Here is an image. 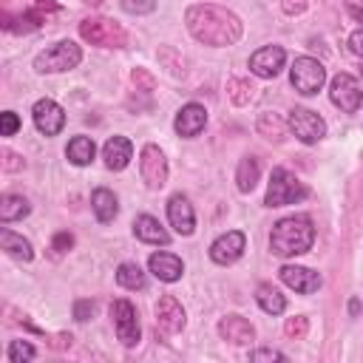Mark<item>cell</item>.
<instances>
[{
    "label": "cell",
    "mask_w": 363,
    "mask_h": 363,
    "mask_svg": "<svg viewBox=\"0 0 363 363\" xmlns=\"http://www.w3.org/2000/svg\"><path fill=\"white\" fill-rule=\"evenodd\" d=\"M184 23L187 31L193 34V40L213 45V48H227L233 43H238L244 23L238 14H233L230 9L213 6V3H196L184 11Z\"/></svg>",
    "instance_id": "obj_1"
},
{
    "label": "cell",
    "mask_w": 363,
    "mask_h": 363,
    "mask_svg": "<svg viewBox=\"0 0 363 363\" xmlns=\"http://www.w3.org/2000/svg\"><path fill=\"white\" fill-rule=\"evenodd\" d=\"M312 241H315V227H312V218L303 213L275 221V227L269 233V250L278 258L301 255L312 247Z\"/></svg>",
    "instance_id": "obj_2"
},
{
    "label": "cell",
    "mask_w": 363,
    "mask_h": 363,
    "mask_svg": "<svg viewBox=\"0 0 363 363\" xmlns=\"http://www.w3.org/2000/svg\"><path fill=\"white\" fill-rule=\"evenodd\" d=\"M306 196H309V190L295 173H289L286 167H275L269 176V184H267L264 204L267 207H286V204H295Z\"/></svg>",
    "instance_id": "obj_3"
},
{
    "label": "cell",
    "mask_w": 363,
    "mask_h": 363,
    "mask_svg": "<svg viewBox=\"0 0 363 363\" xmlns=\"http://www.w3.org/2000/svg\"><path fill=\"white\" fill-rule=\"evenodd\" d=\"M79 60H82V48L77 43H71V40H60L51 48L40 51L34 57V71H40V74H62V71L77 68Z\"/></svg>",
    "instance_id": "obj_4"
},
{
    "label": "cell",
    "mask_w": 363,
    "mask_h": 363,
    "mask_svg": "<svg viewBox=\"0 0 363 363\" xmlns=\"http://www.w3.org/2000/svg\"><path fill=\"white\" fill-rule=\"evenodd\" d=\"M79 37L91 45H99V48H122L128 45V31L108 20V17H85L79 23Z\"/></svg>",
    "instance_id": "obj_5"
},
{
    "label": "cell",
    "mask_w": 363,
    "mask_h": 363,
    "mask_svg": "<svg viewBox=\"0 0 363 363\" xmlns=\"http://www.w3.org/2000/svg\"><path fill=\"white\" fill-rule=\"evenodd\" d=\"M289 82H292V88H295L298 94L312 96V94H318V91L323 88V82H326V68H323V62H318L315 57H298V60L292 62V68H289Z\"/></svg>",
    "instance_id": "obj_6"
},
{
    "label": "cell",
    "mask_w": 363,
    "mask_h": 363,
    "mask_svg": "<svg viewBox=\"0 0 363 363\" xmlns=\"http://www.w3.org/2000/svg\"><path fill=\"white\" fill-rule=\"evenodd\" d=\"M289 130L303 142V145H315L326 136V122L320 113L309 111V108H292L289 111V119H286Z\"/></svg>",
    "instance_id": "obj_7"
},
{
    "label": "cell",
    "mask_w": 363,
    "mask_h": 363,
    "mask_svg": "<svg viewBox=\"0 0 363 363\" xmlns=\"http://www.w3.org/2000/svg\"><path fill=\"white\" fill-rule=\"evenodd\" d=\"M329 99L343 113H354L363 105V88H360V82L352 74H337L329 82Z\"/></svg>",
    "instance_id": "obj_8"
},
{
    "label": "cell",
    "mask_w": 363,
    "mask_h": 363,
    "mask_svg": "<svg viewBox=\"0 0 363 363\" xmlns=\"http://www.w3.org/2000/svg\"><path fill=\"white\" fill-rule=\"evenodd\" d=\"M111 318H113V326H116V337L125 343V346H136L139 343V318H136V309L130 301L119 298L111 303Z\"/></svg>",
    "instance_id": "obj_9"
},
{
    "label": "cell",
    "mask_w": 363,
    "mask_h": 363,
    "mask_svg": "<svg viewBox=\"0 0 363 363\" xmlns=\"http://www.w3.org/2000/svg\"><path fill=\"white\" fill-rule=\"evenodd\" d=\"M139 173H142L145 184L150 190L164 187V182H167V159L159 150V145H145L142 147V153H139Z\"/></svg>",
    "instance_id": "obj_10"
},
{
    "label": "cell",
    "mask_w": 363,
    "mask_h": 363,
    "mask_svg": "<svg viewBox=\"0 0 363 363\" xmlns=\"http://www.w3.org/2000/svg\"><path fill=\"white\" fill-rule=\"evenodd\" d=\"M31 119H34V128L43 133V136H57L65 125V111L54 102V99H37L34 108H31Z\"/></svg>",
    "instance_id": "obj_11"
},
{
    "label": "cell",
    "mask_w": 363,
    "mask_h": 363,
    "mask_svg": "<svg viewBox=\"0 0 363 363\" xmlns=\"http://www.w3.org/2000/svg\"><path fill=\"white\" fill-rule=\"evenodd\" d=\"M244 247H247L244 233H241V230H227V233H221V235L210 244V258H213V264L227 267V264H235V261L244 255Z\"/></svg>",
    "instance_id": "obj_12"
},
{
    "label": "cell",
    "mask_w": 363,
    "mask_h": 363,
    "mask_svg": "<svg viewBox=\"0 0 363 363\" xmlns=\"http://www.w3.org/2000/svg\"><path fill=\"white\" fill-rule=\"evenodd\" d=\"M284 62H286V51H284L281 45H264V48H258V51L250 57V71H252L255 77L272 79V77L281 74Z\"/></svg>",
    "instance_id": "obj_13"
},
{
    "label": "cell",
    "mask_w": 363,
    "mask_h": 363,
    "mask_svg": "<svg viewBox=\"0 0 363 363\" xmlns=\"http://www.w3.org/2000/svg\"><path fill=\"white\" fill-rule=\"evenodd\" d=\"M278 275H281V281H284L289 289H295V292H301V295H312V292H318L320 284H323V278H320L315 269L298 267V264H284V267L278 269Z\"/></svg>",
    "instance_id": "obj_14"
},
{
    "label": "cell",
    "mask_w": 363,
    "mask_h": 363,
    "mask_svg": "<svg viewBox=\"0 0 363 363\" xmlns=\"http://www.w3.org/2000/svg\"><path fill=\"white\" fill-rule=\"evenodd\" d=\"M156 329L164 335H176L184 329V306L173 295H162L156 301Z\"/></svg>",
    "instance_id": "obj_15"
},
{
    "label": "cell",
    "mask_w": 363,
    "mask_h": 363,
    "mask_svg": "<svg viewBox=\"0 0 363 363\" xmlns=\"http://www.w3.org/2000/svg\"><path fill=\"white\" fill-rule=\"evenodd\" d=\"M204 125H207V111H204V105H199V102L182 105L179 113H176V119H173V130H176L179 136H184V139L199 136V133L204 130Z\"/></svg>",
    "instance_id": "obj_16"
},
{
    "label": "cell",
    "mask_w": 363,
    "mask_h": 363,
    "mask_svg": "<svg viewBox=\"0 0 363 363\" xmlns=\"http://www.w3.org/2000/svg\"><path fill=\"white\" fill-rule=\"evenodd\" d=\"M167 221H170V227L179 235H193V230H196V213H193V204L187 201V196L173 193L167 199Z\"/></svg>",
    "instance_id": "obj_17"
},
{
    "label": "cell",
    "mask_w": 363,
    "mask_h": 363,
    "mask_svg": "<svg viewBox=\"0 0 363 363\" xmlns=\"http://www.w3.org/2000/svg\"><path fill=\"white\" fill-rule=\"evenodd\" d=\"M218 335H221V340H227L233 346H250L255 340L252 323L247 318H241V315H224L218 320Z\"/></svg>",
    "instance_id": "obj_18"
},
{
    "label": "cell",
    "mask_w": 363,
    "mask_h": 363,
    "mask_svg": "<svg viewBox=\"0 0 363 363\" xmlns=\"http://www.w3.org/2000/svg\"><path fill=\"white\" fill-rule=\"evenodd\" d=\"M147 267H150V272H153L159 281H164V284L179 281V278H182V272H184L182 258H179V255H173V252H153V255L147 258Z\"/></svg>",
    "instance_id": "obj_19"
},
{
    "label": "cell",
    "mask_w": 363,
    "mask_h": 363,
    "mask_svg": "<svg viewBox=\"0 0 363 363\" xmlns=\"http://www.w3.org/2000/svg\"><path fill=\"white\" fill-rule=\"evenodd\" d=\"M130 156H133V145L125 136H111L102 145V159H105V167L108 170H125L128 162H130Z\"/></svg>",
    "instance_id": "obj_20"
},
{
    "label": "cell",
    "mask_w": 363,
    "mask_h": 363,
    "mask_svg": "<svg viewBox=\"0 0 363 363\" xmlns=\"http://www.w3.org/2000/svg\"><path fill=\"white\" fill-rule=\"evenodd\" d=\"M133 235L139 238V241H145V244H170V233L159 224V218H153V216H147V213H142V216H136V221H133Z\"/></svg>",
    "instance_id": "obj_21"
},
{
    "label": "cell",
    "mask_w": 363,
    "mask_h": 363,
    "mask_svg": "<svg viewBox=\"0 0 363 363\" xmlns=\"http://www.w3.org/2000/svg\"><path fill=\"white\" fill-rule=\"evenodd\" d=\"M91 210H94L96 221H102V224L113 221V218H116V213H119L116 196H113L108 187H96V190L91 193Z\"/></svg>",
    "instance_id": "obj_22"
},
{
    "label": "cell",
    "mask_w": 363,
    "mask_h": 363,
    "mask_svg": "<svg viewBox=\"0 0 363 363\" xmlns=\"http://www.w3.org/2000/svg\"><path fill=\"white\" fill-rule=\"evenodd\" d=\"M31 213V204L26 196H17V193H6L0 199V221L3 224H11V221H20Z\"/></svg>",
    "instance_id": "obj_23"
},
{
    "label": "cell",
    "mask_w": 363,
    "mask_h": 363,
    "mask_svg": "<svg viewBox=\"0 0 363 363\" xmlns=\"http://www.w3.org/2000/svg\"><path fill=\"white\" fill-rule=\"evenodd\" d=\"M0 247L6 250V255L17 258V261H26V264H28V261L34 258L31 241L23 238V235H17V233H11V230H0Z\"/></svg>",
    "instance_id": "obj_24"
},
{
    "label": "cell",
    "mask_w": 363,
    "mask_h": 363,
    "mask_svg": "<svg viewBox=\"0 0 363 363\" xmlns=\"http://www.w3.org/2000/svg\"><path fill=\"white\" fill-rule=\"evenodd\" d=\"M258 179H261V162L255 156H244L238 162V167H235V184H238V190L241 193H252V187L258 184Z\"/></svg>",
    "instance_id": "obj_25"
},
{
    "label": "cell",
    "mask_w": 363,
    "mask_h": 363,
    "mask_svg": "<svg viewBox=\"0 0 363 363\" xmlns=\"http://www.w3.org/2000/svg\"><path fill=\"white\" fill-rule=\"evenodd\" d=\"M94 153H96V147H94V139H91V136H74V139L68 142V147H65L68 162L77 164V167L91 164V162H94Z\"/></svg>",
    "instance_id": "obj_26"
},
{
    "label": "cell",
    "mask_w": 363,
    "mask_h": 363,
    "mask_svg": "<svg viewBox=\"0 0 363 363\" xmlns=\"http://www.w3.org/2000/svg\"><path fill=\"white\" fill-rule=\"evenodd\" d=\"M255 301H258V306H261L267 315H281V312L286 309V298H284L281 289H275L272 284H261V286L255 289Z\"/></svg>",
    "instance_id": "obj_27"
},
{
    "label": "cell",
    "mask_w": 363,
    "mask_h": 363,
    "mask_svg": "<svg viewBox=\"0 0 363 363\" xmlns=\"http://www.w3.org/2000/svg\"><path fill=\"white\" fill-rule=\"evenodd\" d=\"M116 284L119 286H125V289H145V272H142V267L139 264H133V261H125V264H119L116 267Z\"/></svg>",
    "instance_id": "obj_28"
},
{
    "label": "cell",
    "mask_w": 363,
    "mask_h": 363,
    "mask_svg": "<svg viewBox=\"0 0 363 363\" xmlns=\"http://www.w3.org/2000/svg\"><path fill=\"white\" fill-rule=\"evenodd\" d=\"M258 133H261L264 139L281 142V139H284V133H286V125H284V119H281L278 113H272V111H264V113L258 116Z\"/></svg>",
    "instance_id": "obj_29"
},
{
    "label": "cell",
    "mask_w": 363,
    "mask_h": 363,
    "mask_svg": "<svg viewBox=\"0 0 363 363\" xmlns=\"http://www.w3.org/2000/svg\"><path fill=\"white\" fill-rule=\"evenodd\" d=\"M34 354H37V349L28 340H11L9 343V360L11 363H28V360H34Z\"/></svg>",
    "instance_id": "obj_30"
},
{
    "label": "cell",
    "mask_w": 363,
    "mask_h": 363,
    "mask_svg": "<svg viewBox=\"0 0 363 363\" xmlns=\"http://www.w3.org/2000/svg\"><path fill=\"white\" fill-rule=\"evenodd\" d=\"M227 91H230V99H233L235 105H247V102L252 99V85H250L247 79H230Z\"/></svg>",
    "instance_id": "obj_31"
},
{
    "label": "cell",
    "mask_w": 363,
    "mask_h": 363,
    "mask_svg": "<svg viewBox=\"0 0 363 363\" xmlns=\"http://www.w3.org/2000/svg\"><path fill=\"white\" fill-rule=\"evenodd\" d=\"M306 329H309V320H306L303 315L289 318V320L284 323V335H286V337H292V340H301V337L306 335Z\"/></svg>",
    "instance_id": "obj_32"
},
{
    "label": "cell",
    "mask_w": 363,
    "mask_h": 363,
    "mask_svg": "<svg viewBox=\"0 0 363 363\" xmlns=\"http://www.w3.org/2000/svg\"><path fill=\"white\" fill-rule=\"evenodd\" d=\"M119 6L128 14H150V11H156V0H119Z\"/></svg>",
    "instance_id": "obj_33"
},
{
    "label": "cell",
    "mask_w": 363,
    "mask_h": 363,
    "mask_svg": "<svg viewBox=\"0 0 363 363\" xmlns=\"http://www.w3.org/2000/svg\"><path fill=\"white\" fill-rule=\"evenodd\" d=\"M20 130V116L14 111H3L0 113V136H14Z\"/></svg>",
    "instance_id": "obj_34"
},
{
    "label": "cell",
    "mask_w": 363,
    "mask_h": 363,
    "mask_svg": "<svg viewBox=\"0 0 363 363\" xmlns=\"http://www.w3.org/2000/svg\"><path fill=\"white\" fill-rule=\"evenodd\" d=\"M71 247H74V235H71V233H57V235H54V241H51V250H54L57 255L68 252Z\"/></svg>",
    "instance_id": "obj_35"
},
{
    "label": "cell",
    "mask_w": 363,
    "mask_h": 363,
    "mask_svg": "<svg viewBox=\"0 0 363 363\" xmlns=\"http://www.w3.org/2000/svg\"><path fill=\"white\" fill-rule=\"evenodd\" d=\"M250 360H286V354L284 352H278V349H255V352H250Z\"/></svg>",
    "instance_id": "obj_36"
},
{
    "label": "cell",
    "mask_w": 363,
    "mask_h": 363,
    "mask_svg": "<svg viewBox=\"0 0 363 363\" xmlns=\"http://www.w3.org/2000/svg\"><path fill=\"white\" fill-rule=\"evenodd\" d=\"M94 309H96L94 301H77V303H74V318H77V320H88V318L94 315Z\"/></svg>",
    "instance_id": "obj_37"
},
{
    "label": "cell",
    "mask_w": 363,
    "mask_h": 363,
    "mask_svg": "<svg viewBox=\"0 0 363 363\" xmlns=\"http://www.w3.org/2000/svg\"><path fill=\"white\" fill-rule=\"evenodd\" d=\"M349 51L357 54V57H363V28H357V31L349 34Z\"/></svg>",
    "instance_id": "obj_38"
},
{
    "label": "cell",
    "mask_w": 363,
    "mask_h": 363,
    "mask_svg": "<svg viewBox=\"0 0 363 363\" xmlns=\"http://www.w3.org/2000/svg\"><path fill=\"white\" fill-rule=\"evenodd\" d=\"M306 9V0H284V11L286 14H301Z\"/></svg>",
    "instance_id": "obj_39"
},
{
    "label": "cell",
    "mask_w": 363,
    "mask_h": 363,
    "mask_svg": "<svg viewBox=\"0 0 363 363\" xmlns=\"http://www.w3.org/2000/svg\"><path fill=\"white\" fill-rule=\"evenodd\" d=\"M6 170H17V167H23V162H17V156L11 153V150H6Z\"/></svg>",
    "instance_id": "obj_40"
},
{
    "label": "cell",
    "mask_w": 363,
    "mask_h": 363,
    "mask_svg": "<svg viewBox=\"0 0 363 363\" xmlns=\"http://www.w3.org/2000/svg\"><path fill=\"white\" fill-rule=\"evenodd\" d=\"M360 309H363V306H360V301H357V298H352V301H349V315L354 318V315H360Z\"/></svg>",
    "instance_id": "obj_41"
},
{
    "label": "cell",
    "mask_w": 363,
    "mask_h": 363,
    "mask_svg": "<svg viewBox=\"0 0 363 363\" xmlns=\"http://www.w3.org/2000/svg\"><path fill=\"white\" fill-rule=\"evenodd\" d=\"M349 14H352L357 23H363V9H360V6H352V9H349Z\"/></svg>",
    "instance_id": "obj_42"
},
{
    "label": "cell",
    "mask_w": 363,
    "mask_h": 363,
    "mask_svg": "<svg viewBox=\"0 0 363 363\" xmlns=\"http://www.w3.org/2000/svg\"><path fill=\"white\" fill-rule=\"evenodd\" d=\"M85 3H91V6H99V3H102V0H85Z\"/></svg>",
    "instance_id": "obj_43"
},
{
    "label": "cell",
    "mask_w": 363,
    "mask_h": 363,
    "mask_svg": "<svg viewBox=\"0 0 363 363\" xmlns=\"http://www.w3.org/2000/svg\"><path fill=\"white\" fill-rule=\"evenodd\" d=\"M360 74H363V68H360Z\"/></svg>",
    "instance_id": "obj_44"
}]
</instances>
